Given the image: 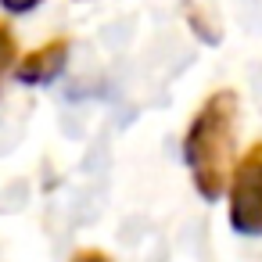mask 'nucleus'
<instances>
[{
	"mask_svg": "<svg viewBox=\"0 0 262 262\" xmlns=\"http://www.w3.org/2000/svg\"><path fill=\"white\" fill-rule=\"evenodd\" d=\"M72 262H112L108 255H101V251H79Z\"/></svg>",
	"mask_w": 262,
	"mask_h": 262,
	"instance_id": "obj_6",
	"label": "nucleus"
},
{
	"mask_svg": "<svg viewBox=\"0 0 262 262\" xmlns=\"http://www.w3.org/2000/svg\"><path fill=\"white\" fill-rule=\"evenodd\" d=\"M233 122H237V97L230 90H219L201 104L187 133V162L194 172V187L208 201H215L226 190V169L233 155Z\"/></svg>",
	"mask_w": 262,
	"mask_h": 262,
	"instance_id": "obj_1",
	"label": "nucleus"
},
{
	"mask_svg": "<svg viewBox=\"0 0 262 262\" xmlns=\"http://www.w3.org/2000/svg\"><path fill=\"white\" fill-rule=\"evenodd\" d=\"M230 223L237 233H262V144L244 151L230 183Z\"/></svg>",
	"mask_w": 262,
	"mask_h": 262,
	"instance_id": "obj_2",
	"label": "nucleus"
},
{
	"mask_svg": "<svg viewBox=\"0 0 262 262\" xmlns=\"http://www.w3.org/2000/svg\"><path fill=\"white\" fill-rule=\"evenodd\" d=\"M11 61H15V36H11L4 26H0V76L8 72Z\"/></svg>",
	"mask_w": 262,
	"mask_h": 262,
	"instance_id": "obj_4",
	"label": "nucleus"
},
{
	"mask_svg": "<svg viewBox=\"0 0 262 262\" xmlns=\"http://www.w3.org/2000/svg\"><path fill=\"white\" fill-rule=\"evenodd\" d=\"M65 58H69V43L65 40H51L40 51L26 54V61L18 65V79L22 83H47V79H54L61 72Z\"/></svg>",
	"mask_w": 262,
	"mask_h": 262,
	"instance_id": "obj_3",
	"label": "nucleus"
},
{
	"mask_svg": "<svg viewBox=\"0 0 262 262\" xmlns=\"http://www.w3.org/2000/svg\"><path fill=\"white\" fill-rule=\"evenodd\" d=\"M0 4H4L8 11H33L40 0H0Z\"/></svg>",
	"mask_w": 262,
	"mask_h": 262,
	"instance_id": "obj_5",
	"label": "nucleus"
}]
</instances>
